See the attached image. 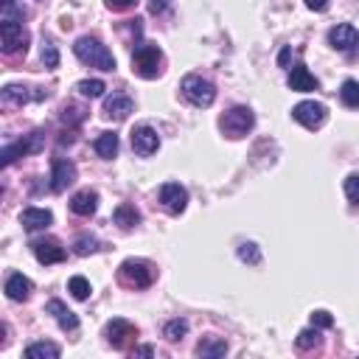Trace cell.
Returning a JSON list of instances; mask_svg holds the SVG:
<instances>
[{"mask_svg":"<svg viewBox=\"0 0 359 359\" xmlns=\"http://www.w3.org/2000/svg\"><path fill=\"white\" fill-rule=\"evenodd\" d=\"M31 250H34V255H37V261L39 264H59V261H65V247L57 242V239H34L31 242Z\"/></svg>","mask_w":359,"mask_h":359,"instance_id":"obj_12","label":"cell"},{"mask_svg":"<svg viewBox=\"0 0 359 359\" xmlns=\"http://www.w3.org/2000/svg\"><path fill=\"white\" fill-rule=\"evenodd\" d=\"M28 31L23 28V23L17 20H0V48L3 54H26L28 48Z\"/></svg>","mask_w":359,"mask_h":359,"instance_id":"obj_5","label":"cell"},{"mask_svg":"<svg viewBox=\"0 0 359 359\" xmlns=\"http://www.w3.org/2000/svg\"><path fill=\"white\" fill-rule=\"evenodd\" d=\"M132 110H135V101L124 93H113V96L104 99V115L113 118V121H124Z\"/></svg>","mask_w":359,"mask_h":359,"instance_id":"obj_17","label":"cell"},{"mask_svg":"<svg viewBox=\"0 0 359 359\" xmlns=\"http://www.w3.org/2000/svg\"><path fill=\"white\" fill-rule=\"evenodd\" d=\"M62 351H59V345H54V342H31L28 348H26V356L28 359H57Z\"/></svg>","mask_w":359,"mask_h":359,"instance_id":"obj_25","label":"cell"},{"mask_svg":"<svg viewBox=\"0 0 359 359\" xmlns=\"http://www.w3.org/2000/svg\"><path fill=\"white\" fill-rule=\"evenodd\" d=\"M157 278V269L152 261H144V258H126L121 266H118V281L129 289H144V287H152Z\"/></svg>","mask_w":359,"mask_h":359,"instance_id":"obj_2","label":"cell"},{"mask_svg":"<svg viewBox=\"0 0 359 359\" xmlns=\"http://www.w3.org/2000/svg\"><path fill=\"white\" fill-rule=\"evenodd\" d=\"M76 90H79L81 96H87V99H99V96H104L107 84H104L101 79H84V81L76 84Z\"/></svg>","mask_w":359,"mask_h":359,"instance_id":"obj_27","label":"cell"},{"mask_svg":"<svg viewBox=\"0 0 359 359\" xmlns=\"http://www.w3.org/2000/svg\"><path fill=\"white\" fill-rule=\"evenodd\" d=\"M93 149H96L99 157L113 160V157L118 155V135H115V132H101L99 138H96V144H93Z\"/></svg>","mask_w":359,"mask_h":359,"instance_id":"obj_24","label":"cell"},{"mask_svg":"<svg viewBox=\"0 0 359 359\" xmlns=\"http://www.w3.org/2000/svg\"><path fill=\"white\" fill-rule=\"evenodd\" d=\"M329 42H331V48H337V51H353L356 45H359V31L351 23L334 26L329 31Z\"/></svg>","mask_w":359,"mask_h":359,"instance_id":"obj_14","label":"cell"},{"mask_svg":"<svg viewBox=\"0 0 359 359\" xmlns=\"http://www.w3.org/2000/svg\"><path fill=\"white\" fill-rule=\"evenodd\" d=\"M73 183H76V166L68 157H54V163H51V191L62 194Z\"/></svg>","mask_w":359,"mask_h":359,"instance_id":"obj_11","label":"cell"},{"mask_svg":"<svg viewBox=\"0 0 359 359\" xmlns=\"http://www.w3.org/2000/svg\"><path fill=\"white\" fill-rule=\"evenodd\" d=\"M318 87H320V81L309 73L306 65H295L292 68V73H289V90H295V93H309V90H318Z\"/></svg>","mask_w":359,"mask_h":359,"instance_id":"obj_19","label":"cell"},{"mask_svg":"<svg viewBox=\"0 0 359 359\" xmlns=\"http://www.w3.org/2000/svg\"><path fill=\"white\" fill-rule=\"evenodd\" d=\"M73 54L79 57V62H84V65H90V68H99V70H107V73L115 70V57H113V51L107 48L101 39L90 37V34H87V37H79V39L73 42Z\"/></svg>","mask_w":359,"mask_h":359,"instance_id":"obj_1","label":"cell"},{"mask_svg":"<svg viewBox=\"0 0 359 359\" xmlns=\"http://www.w3.org/2000/svg\"><path fill=\"white\" fill-rule=\"evenodd\" d=\"M54 222V213L51 211H45V208H26L23 213H20V224L28 231V233H34V231H45L48 224Z\"/></svg>","mask_w":359,"mask_h":359,"instance_id":"obj_16","label":"cell"},{"mask_svg":"<svg viewBox=\"0 0 359 359\" xmlns=\"http://www.w3.org/2000/svg\"><path fill=\"white\" fill-rule=\"evenodd\" d=\"M320 340H323V337H320V329H318V326H311V329H303V331L298 334L295 342H298L300 351H311V348H318V345H320Z\"/></svg>","mask_w":359,"mask_h":359,"instance_id":"obj_28","label":"cell"},{"mask_svg":"<svg viewBox=\"0 0 359 359\" xmlns=\"http://www.w3.org/2000/svg\"><path fill=\"white\" fill-rule=\"evenodd\" d=\"M99 250V239L96 236H81V239H76V244H73V253L76 255H90V253H96Z\"/></svg>","mask_w":359,"mask_h":359,"instance_id":"obj_33","label":"cell"},{"mask_svg":"<svg viewBox=\"0 0 359 359\" xmlns=\"http://www.w3.org/2000/svg\"><path fill=\"white\" fill-rule=\"evenodd\" d=\"M129 141H132L135 155H141V157H149V155H155V152L160 149V135H157L152 126H146V124L135 126Z\"/></svg>","mask_w":359,"mask_h":359,"instance_id":"obj_10","label":"cell"},{"mask_svg":"<svg viewBox=\"0 0 359 359\" xmlns=\"http://www.w3.org/2000/svg\"><path fill=\"white\" fill-rule=\"evenodd\" d=\"M311 326H318V329H331L334 326V318L329 311L318 309V311H311Z\"/></svg>","mask_w":359,"mask_h":359,"instance_id":"obj_35","label":"cell"},{"mask_svg":"<svg viewBox=\"0 0 359 359\" xmlns=\"http://www.w3.org/2000/svg\"><path fill=\"white\" fill-rule=\"evenodd\" d=\"M183 96H186L194 107H211V104L216 101V87H213L208 79L191 73V76L183 79Z\"/></svg>","mask_w":359,"mask_h":359,"instance_id":"obj_6","label":"cell"},{"mask_svg":"<svg viewBox=\"0 0 359 359\" xmlns=\"http://www.w3.org/2000/svg\"><path fill=\"white\" fill-rule=\"evenodd\" d=\"M68 292H70L76 300H87V298H90V292H93V289H90V281H87V278H81V275H73V278L68 281Z\"/></svg>","mask_w":359,"mask_h":359,"instance_id":"obj_30","label":"cell"},{"mask_svg":"<svg viewBox=\"0 0 359 359\" xmlns=\"http://www.w3.org/2000/svg\"><path fill=\"white\" fill-rule=\"evenodd\" d=\"M42 65L48 68V70H54V68L59 65V51H57V45H54L51 39L42 42Z\"/></svg>","mask_w":359,"mask_h":359,"instance_id":"obj_32","label":"cell"},{"mask_svg":"<svg viewBox=\"0 0 359 359\" xmlns=\"http://www.w3.org/2000/svg\"><path fill=\"white\" fill-rule=\"evenodd\" d=\"M6 295H9V300H28V295H31V281L23 275V273H12L9 278H6Z\"/></svg>","mask_w":359,"mask_h":359,"instance_id":"obj_21","label":"cell"},{"mask_svg":"<svg viewBox=\"0 0 359 359\" xmlns=\"http://www.w3.org/2000/svg\"><path fill=\"white\" fill-rule=\"evenodd\" d=\"M104 337H107V342H110L115 351H124V348H129V342H132L135 337H138V329H135L129 320H124V318H115V320L107 323Z\"/></svg>","mask_w":359,"mask_h":359,"instance_id":"obj_8","label":"cell"},{"mask_svg":"<svg viewBox=\"0 0 359 359\" xmlns=\"http://www.w3.org/2000/svg\"><path fill=\"white\" fill-rule=\"evenodd\" d=\"M113 222L118 224V228L129 231V228H135V224H141V211L135 205H129V202H121L115 208V213H113Z\"/></svg>","mask_w":359,"mask_h":359,"instance_id":"obj_22","label":"cell"},{"mask_svg":"<svg viewBox=\"0 0 359 359\" xmlns=\"http://www.w3.org/2000/svg\"><path fill=\"white\" fill-rule=\"evenodd\" d=\"M84 118H87V110H84V107H79V104H65V107H62V124L79 126Z\"/></svg>","mask_w":359,"mask_h":359,"instance_id":"obj_31","label":"cell"},{"mask_svg":"<svg viewBox=\"0 0 359 359\" xmlns=\"http://www.w3.org/2000/svg\"><path fill=\"white\" fill-rule=\"evenodd\" d=\"M239 258L247 261V264H253V266L261 264V253H258V247H255L253 242H242V244H239Z\"/></svg>","mask_w":359,"mask_h":359,"instance_id":"obj_34","label":"cell"},{"mask_svg":"<svg viewBox=\"0 0 359 359\" xmlns=\"http://www.w3.org/2000/svg\"><path fill=\"white\" fill-rule=\"evenodd\" d=\"M340 99H342V104L345 107H359V81H353V79H345L342 81V87H340Z\"/></svg>","mask_w":359,"mask_h":359,"instance_id":"obj_26","label":"cell"},{"mask_svg":"<svg viewBox=\"0 0 359 359\" xmlns=\"http://www.w3.org/2000/svg\"><path fill=\"white\" fill-rule=\"evenodd\" d=\"M132 356H155V348L152 345H141V348H135Z\"/></svg>","mask_w":359,"mask_h":359,"instance_id":"obj_39","label":"cell"},{"mask_svg":"<svg viewBox=\"0 0 359 359\" xmlns=\"http://www.w3.org/2000/svg\"><path fill=\"white\" fill-rule=\"evenodd\" d=\"M306 6H309L311 12H326V6H329V0H306Z\"/></svg>","mask_w":359,"mask_h":359,"instance_id":"obj_38","label":"cell"},{"mask_svg":"<svg viewBox=\"0 0 359 359\" xmlns=\"http://www.w3.org/2000/svg\"><path fill=\"white\" fill-rule=\"evenodd\" d=\"M132 73L141 79H157L163 73V51L152 42H141L132 54Z\"/></svg>","mask_w":359,"mask_h":359,"instance_id":"obj_3","label":"cell"},{"mask_svg":"<svg viewBox=\"0 0 359 359\" xmlns=\"http://www.w3.org/2000/svg\"><path fill=\"white\" fill-rule=\"evenodd\" d=\"M345 197L359 205V174H351V177L345 180Z\"/></svg>","mask_w":359,"mask_h":359,"instance_id":"obj_36","label":"cell"},{"mask_svg":"<svg viewBox=\"0 0 359 359\" xmlns=\"http://www.w3.org/2000/svg\"><path fill=\"white\" fill-rule=\"evenodd\" d=\"M255 126V115H253V110L250 107H233V110H228L222 118H219V129L228 135V138H244V135L250 132Z\"/></svg>","mask_w":359,"mask_h":359,"instance_id":"obj_4","label":"cell"},{"mask_svg":"<svg viewBox=\"0 0 359 359\" xmlns=\"http://www.w3.org/2000/svg\"><path fill=\"white\" fill-rule=\"evenodd\" d=\"M160 202L168 213H183L186 205H188V191L180 186V183H166L160 188Z\"/></svg>","mask_w":359,"mask_h":359,"instance_id":"obj_13","label":"cell"},{"mask_svg":"<svg viewBox=\"0 0 359 359\" xmlns=\"http://www.w3.org/2000/svg\"><path fill=\"white\" fill-rule=\"evenodd\" d=\"M96 208H99V194L90 191V188L73 194V200H70V211H73L76 216H93Z\"/></svg>","mask_w":359,"mask_h":359,"instance_id":"obj_20","label":"cell"},{"mask_svg":"<svg viewBox=\"0 0 359 359\" xmlns=\"http://www.w3.org/2000/svg\"><path fill=\"white\" fill-rule=\"evenodd\" d=\"M107 3V9H113V12H126V9H132V6H138V0H104Z\"/></svg>","mask_w":359,"mask_h":359,"instance_id":"obj_37","label":"cell"},{"mask_svg":"<svg viewBox=\"0 0 359 359\" xmlns=\"http://www.w3.org/2000/svg\"><path fill=\"white\" fill-rule=\"evenodd\" d=\"M292 118L306 129H320L326 124V107L320 101H300L292 107Z\"/></svg>","mask_w":359,"mask_h":359,"instance_id":"obj_9","label":"cell"},{"mask_svg":"<svg viewBox=\"0 0 359 359\" xmlns=\"http://www.w3.org/2000/svg\"><path fill=\"white\" fill-rule=\"evenodd\" d=\"M186 334H188V323H186V320H180V318L168 320V323H166V329H163V337H166V340H171V342L183 340Z\"/></svg>","mask_w":359,"mask_h":359,"instance_id":"obj_29","label":"cell"},{"mask_svg":"<svg viewBox=\"0 0 359 359\" xmlns=\"http://www.w3.org/2000/svg\"><path fill=\"white\" fill-rule=\"evenodd\" d=\"M278 62H281V68H287V62H289V48H284V51H281Z\"/></svg>","mask_w":359,"mask_h":359,"instance_id":"obj_40","label":"cell"},{"mask_svg":"<svg viewBox=\"0 0 359 359\" xmlns=\"http://www.w3.org/2000/svg\"><path fill=\"white\" fill-rule=\"evenodd\" d=\"M42 146H45V132H42V129L31 132L28 138H23V141H17V144H6L3 152H0V157H3V168H9V166H12L17 157H23V155H37V152H42Z\"/></svg>","mask_w":359,"mask_h":359,"instance_id":"obj_7","label":"cell"},{"mask_svg":"<svg viewBox=\"0 0 359 359\" xmlns=\"http://www.w3.org/2000/svg\"><path fill=\"white\" fill-rule=\"evenodd\" d=\"M228 353V342L222 337H205L197 342V356H205V359H213V356H224Z\"/></svg>","mask_w":359,"mask_h":359,"instance_id":"obj_23","label":"cell"},{"mask_svg":"<svg viewBox=\"0 0 359 359\" xmlns=\"http://www.w3.org/2000/svg\"><path fill=\"white\" fill-rule=\"evenodd\" d=\"M31 99L42 101L45 93H28V87H20V84H9V87H3V93H0V101H3V107H23V104H28Z\"/></svg>","mask_w":359,"mask_h":359,"instance_id":"obj_15","label":"cell"},{"mask_svg":"<svg viewBox=\"0 0 359 359\" xmlns=\"http://www.w3.org/2000/svg\"><path fill=\"white\" fill-rule=\"evenodd\" d=\"M45 311H48V314H54V320L65 329V331H76L79 329V318H76V314L62 303V300H48V306H45Z\"/></svg>","mask_w":359,"mask_h":359,"instance_id":"obj_18","label":"cell"}]
</instances>
